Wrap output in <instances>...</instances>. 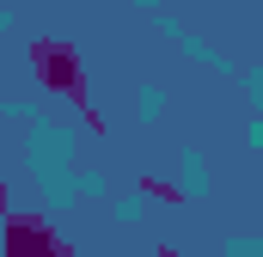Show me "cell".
I'll return each instance as SVG.
<instances>
[{"label": "cell", "mask_w": 263, "mask_h": 257, "mask_svg": "<svg viewBox=\"0 0 263 257\" xmlns=\"http://www.w3.org/2000/svg\"><path fill=\"white\" fill-rule=\"evenodd\" d=\"M37 62L49 67V86H55V92H80V67H73V56H62L55 43H37Z\"/></svg>", "instance_id": "6da1fadb"}]
</instances>
